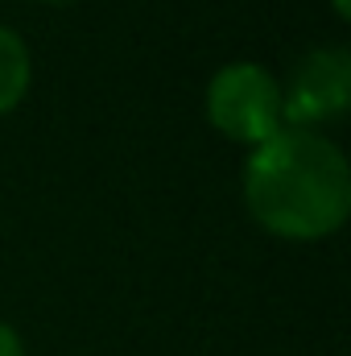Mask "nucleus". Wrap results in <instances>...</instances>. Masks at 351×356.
I'll use <instances>...</instances> for the list:
<instances>
[{
    "instance_id": "nucleus-1",
    "label": "nucleus",
    "mask_w": 351,
    "mask_h": 356,
    "mask_svg": "<svg viewBox=\"0 0 351 356\" xmlns=\"http://www.w3.org/2000/svg\"><path fill=\"white\" fill-rule=\"evenodd\" d=\"M244 207L264 232L323 241L348 224L351 166L318 129H281L244 162Z\"/></svg>"
},
{
    "instance_id": "nucleus-2",
    "label": "nucleus",
    "mask_w": 351,
    "mask_h": 356,
    "mask_svg": "<svg viewBox=\"0 0 351 356\" xmlns=\"http://www.w3.org/2000/svg\"><path fill=\"white\" fill-rule=\"evenodd\" d=\"M207 120L228 141L257 149L261 141L285 129L281 83L261 63H228L207 83Z\"/></svg>"
},
{
    "instance_id": "nucleus-3",
    "label": "nucleus",
    "mask_w": 351,
    "mask_h": 356,
    "mask_svg": "<svg viewBox=\"0 0 351 356\" xmlns=\"http://www.w3.org/2000/svg\"><path fill=\"white\" fill-rule=\"evenodd\" d=\"M351 54L348 46H314L298 58L289 88H281V112L289 129H318L348 112Z\"/></svg>"
},
{
    "instance_id": "nucleus-4",
    "label": "nucleus",
    "mask_w": 351,
    "mask_h": 356,
    "mask_svg": "<svg viewBox=\"0 0 351 356\" xmlns=\"http://www.w3.org/2000/svg\"><path fill=\"white\" fill-rule=\"evenodd\" d=\"M33 79V63H29V46L17 29L0 25V116L12 112Z\"/></svg>"
},
{
    "instance_id": "nucleus-5",
    "label": "nucleus",
    "mask_w": 351,
    "mask_h": 356,
    "mask_svg": "<svg viewBox=\"0 0 351 356\" xmlns=\"http://www.w3.org/2000/svg\"><path fill=\"white\" fill-rule=\"evenodd\" d=\"M0 356H25V344H21V336L0 319Z\"/></svg>"
},
{
    "instance_id": "nucleus-6",
    "label": "nucleus",
    "mask_w": 351,
    "mask_h": 356,
    "mask_svg": "<svg viewBox=\"0 0 351 356\" xmlns=\"http://www.w3.org/2000/svg\"><path fill=\"white\" fill-rule=\"evenodd\" d=\"M335 17H348V0H335Z\"/></svg>"
},
{
    "instance_id": "nucleus-7",
    "label": "nucleus",
    "mask_w": 351,
    "mask_h": 356,
    "mask_svg": "<svg viewBox=\"0 0 351 356\" xmlns=\"http://www.w3.org/2000/svg\"><path fill=\"white\" fill-rule=\"evenodd\" d=\"M50 4H62V0H50Z\"/></svg>"
}]
</instances>
